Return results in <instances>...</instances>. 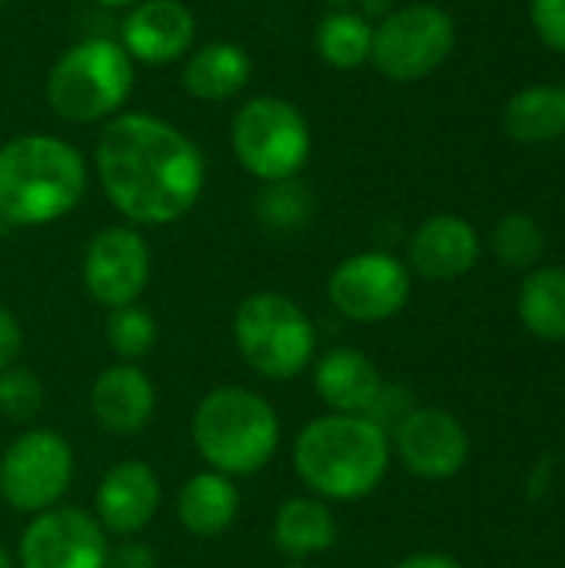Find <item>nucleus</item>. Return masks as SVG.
<instances>
[{
    "label": "nucleus",
    "instance_id": "nucleus-35",
    "mask_svg": "<svg viewBox=\"0 0 565 568\" xmlns=\"http://www.w3.org/2000/svg\"><path fill=\"white\" fill-rule=\"evenodd\" d=\"M97 3H103V7H127V3H133V0H97Z\"/></svg>",
    "mask_w": 565,
    "mask_h": 568
},
{
    "label": "nucleus",
    "instance_id": "nucleus-7",
    "mask_svg": "<svg viewBox=\"0 0 565 568\" xmlns=\"http://www.w3.org/2000/svg\"><path fill=\"white\" fill-rule=\"evenodd\" d=\"M233 153L263 183L293 180L310 160V126L283 97H256L233 116Z\"/></svg>",
    "mask_w": 565,
    "mask_h": 568
},
{
    "label": "nucleus",
    "instance_id": "nucleus-31",
    "mask_svg": "<svg viewBox=\"0 0 565 568\" xmlns=\"http://www.w3.org/2000/svg\"><path fill=\"white\" fill-rule=\"evenodd\" d=\"M107 568H157V556L143 542H120L110 549Z\"/></svg>",
    "mask_w": 565,
    "mask_h": 568
},
{
    "label": "nucleus",
    "instance_id": "nucleus-11",
    "mask_svg": "<svg viewBox=\"0 0 565 568\" xmlns=\"http://www.w3.org/2000/svg\"><path fill=\"white\" fill-rule=\"evenodd\" d=\"M410 270L393 253H356L346 256L326 283L330 303L353 323H383L396 316L410 300Z\"/></svg>",
    "mask_w": 565,
    "mask_h": 568
},
{
    "label": "nucleus",
    "instance_id": "nucleus-19",
    "mask_svg": "<svg viewBox=\"0 0 565 568\" xmlns=\"http://www.w3.org/2000/svg\"><path fill=\"white\" fill-rule=\"evenodd\" d=\"M240 489L230 476L203 469L190 476L176 493V519L196 539L223 536L240 516Z\"/></svg>",
    "mask_w": 565,
    "mask_h": 568
},
{
    "label": "nucleus",
    "instance_id": "nucleus-13",
    "mask_svg": "<svg viewBox=\"0 0 565 568\" xmlns=\"http://www.w3.org/2000/svg\"><path fill=\"white\" fill-rule=\"evenodd\" d=\"M390 449L400 456L406 473L420 479H453L470 459V436L463 423L440 406H416L393 433Z\"/></svg>",
    "mask_w": 565,
    "mask_h": 568
},
{
    "label": "nucleus",
    "instance_id": "nucleus-5",
    "mask_svg": "<svg viewBox=\"0 0 565 568\" xmlns=\"http://www.w3.org/2000/svg\"><path fill=\"white\" fill-rule=\"evenodd\" d=\"M233 343L243 363L273 383H290L316 359V326L306 310L283 293H250L233 313Z\"/></svg>",
    "mask_w": 565,
    "mask_h": 568
},
{
    "label": "nucleus",
    "instance_id": "nucleus-6",
    "mask_svg": "<svg viewBox=\"0 0 565 568\" xmlns=\"http://www.w3.org/2000/svg\"><path fill=\"white\" fill-rule=\"evenodd\" d=\"M133 90V57L103 37L73 43L47 77V100L53 113L73 123L110 116Z\"/></svg>",
    "mask_w": 565,
    "mask_h": 568
},
{
    "label": "nucleus",
    "instance_id": "nucleus-30",
    "mask_svg": "<svg viewBox=\"0 0 565 568\" xmlns=\"http://www.w3.org/2000/svg\"><path fill=\"white\" fill-rule=\"evenodd\" d=\"M20 353H23V329H20L17 316L0 306V373L17 366Z\"/></svg>",
    "mask_w": 565,
    "mask_h": 568
},
{
    "label": "nucleus",
    "instance_id": "nucleus-24",
    "mask_svg": "<svg viewBox=\"0 0 565 568\" xmlns=\"http://www.w3.org/2000/svg\"><path fill=\"white\" fill-rule=\"evenodd\" d=\"M316 50L320 57L336 67V70H353L360 63L370 60L373 50V27L366 17L350 13V10H336L330 13L320 30H316Z\"/></svg>",
    "mask_w": 565,
    "mask_h": 568
},
{
    "label": "nucleus",
    "instance_id": "nucleus-34",
    "mask_svg": "<svg viewBox=\"0 0 565 568\" xmlns=\"http://www.w3.org/2000/svg\"><path fill=\"white\" fill-rule=\"evenodd\" d=\"M330 7H336V10H350V3H356V0H326Z\"/></svg>",
    "mask_w": 565,
    "mask_h": 568
},
{
    "label": "nucleus",
    "instance_id": "nucleus-33",
    "mask_svg": "<svg viewBox=\"0 0 565 568\" xmlns=\"http://www.w3.org/2000/svg\"><path fill=\"white\" fill-rule=\"evenodd\" d=\"M0 568H13V562H10V552L3 549V542H0Z\"/></svg>",
    "mask_w": 565,
    "mask_h": 568
},
{
    "label": "nucleus",
    "instance_id": "nucleus-16",
    "mask_svg": "<svg viewBox=\"0 0 565 568\" xmlns=\"http://www.w3.org/2000/svg\"><path fill=\"white\" fill-rule=\"evenodd\" d=\"M480 260V233L470 220L440 213L430 216L410 240V266L430 283L466 276Z\"/></svg>",
    "mask_w": 565,
    "mask_h": 568
},
{
    "label": "nucleus",
    "instance_id": "nucleus-9",
    "mask_svg": "<svg viewBox=\"0 0 565 568\" xmlns=\"http://www.w3.org/2000/svg\"><path fill=\"white\" fill-rule=\"evenodd\" d=\"M456 47V23L436 3H416L390 13L373 30L370 60L376 70L396 83H413L430 77Z\"/></svg>",
    "mask_w": 565,
    "mask_h": 568
},
{
    "label": "nucleus",
    "instance_id": "nucleus-10",
    "mask_svg": "<svg viewBox=\"0 0 565 568\" xmlns=\"http://www.w3.org/2000/svg\"><path fill=\"white\" fill-rule=\"evenodd\" d=\"M110 536L93 513L77 506H53L37 513L20 532V568H107Z\"/></svg>",
    "mask_w": 565,
    "mask_h": 568
},
{
    "label": "nucleus",
    "instance_id": "nucleus-18",
    "mask_svg": "<svg viewBox=\"0 0 565 568\" xmlns=\"http://www.w3.org/2000/svg\"><path fill=\"white\" fill-rule=\"evenodd\" d=\"M313 389L330 413L366 416L383 389V376L366 353L340 346L313 359Z\"/></svg>",
    "mask_w": 565,
    "mask_h": 568
},
{
    "label": "nucleus",
    "instance_id": "nucleus-1",
    "mask_svg": "<svg viewBox=\"0 0 565 568\" xmlns=\"http://www.w3.org/2000/svg\"><path fill=\"white\" fill-rule=\"evenodd\" d=\"M97 173L107 200L140 226L176 223L196 206L206 183L196 143L150 113H123L103 126Z\"/></svg>",
    "mask_w": 565,
    "mask_h": 568
},
{
    "label": "nucleus",
    "instance_id": "nucleus-25",
    "mask_svg": "<svg viewBox=\"0 0 565 568\" xmlns=\"http://www.w3.org/2000/svg\"><path fill=\"white\" fill-rule=\"evenodd\" d=\"M103 336H107V346L113 349L117 363H140L153 353L157 346V320L130 303V306H117L110 310L107 323H103Z\"/></svg>",
    "mask_w": 565,
    "mask_h": 568
},
{
    "label": "nucleus",
    "instance_id": "nucleus-26",
    "mask_svg": "<svg viewBox=\"0 0 565 568\" xmlns=\"http://www.w3.org/2000/svg\"><path fill=\"white\" fill-rule=\"evenodd\" d=\"M493 253L509 270H533L546 253V233L529 213H506L493 230Z\"/></svg>",
    "mask_w": 565,
    "mask_h": 568
},
{
    "label": "nucleus",
    "instance_id": "nucleus-20",
    "mask_svg": "<svg viewBox=\"0 0 565 568\" xmlns=\"http://www.w3.org/2000/svg\"><path fill=\"white\" fill-rule=\"evenodd\" d=\"M340 526L333 509L316 496H293L273 516V542L290 562H306L336 546Z\"/></svg>",
    "mask_w": 565,
    "mask_h": 568
},
{
    "label": "nucleus",
    "instance_id": "nucleus-15",
    "mask_svg": "<svg viewBox=\"0 0 565 568\" xmlns=\"http://www.w3.org/2000/svg\"><path fill=\"white\" fill-rule=\"evenodd\" d=\"M90 413L110 436H137L157 413V386L140 363H113L90 386Z\"/></svg>",
    "mask_w": 565,
    "mask_h": 568
},
{
    "label": "nucleus",
    "instance_id": "nucleus-22",
    "mask_svg": "<svg viewBox=\"0 0 565 568\" xmlns=\"http://www.w3.org/2000/svg\"><path fill=\"white\" fill-rule=\"evenodd\" d=\"M523 326L543 343H565V270L539 266L533 270L516 300Z\"/></svg>",
    "mask_w": 565,
    "mask_h": 568
},
{
    "label": "nucleus",
    "instance_id": "nucleus-4",
    "mask_svg": "<svg viewBox=\"0 0 565 568\" xmlns=\"http://www.w3.org/2000/svg\"><path fill=\"white\" fill-rule=\"evenodd\" d=\"M190 436L213 473L230 479L253 476L266 469L280 449V416L256 389L216 386L196 403Z\"/></svg>",
    "mask_w": 565,
    "mask_h": 568
},
{
    "label": "nucleus",
    "instance_id": "nucleus-8",
    "mask_svg": "<svg viewBox=\"0 0 565 568\" xmlns=\"http://www.w3.org/2000/svg\"><path fill=\"white\" fill-rule=\"evenodd\" d=\"M73 446L57 429H27L0 456V499L23 516L47 513L73 486Z\"/></svg>",
    "mask_w": 565,
    "mask_h": 568
},
{
    "label": "nucleus",
    "instance_id": "nucleus-37",
    "mask_svg": "<svg viewBox=\"0 0 565 568\" xmlns=\"http://www.w3.org/2000/svg\"><path fill=\"white\" fill-rule=\"evenodd\" d=\"M0 3H7V0H0Z\"/></svg>",
    "mask_w": 565,
    "mask_h": 568
},
{
    "label": "nucleus",
    "instance_id": "nucleus-28",
    "mask_svg": "<svg viewBox=\"0 0 565 568\" xmlns=\"http://www.w3.org/2000/svg\"><path fill=\"white\" fill-rule=\"evenodd\" d=\"M43 409V383L37 373L10 366L0 373V416L10 423H30Z\"/></svg>",
    "mask_w": 565,
    "mask_h": 568
},
{
    "label": "nucleus",
    "instance_id": "nucleus-14",
    "mask_svg": "<svg viewBox=\"0 0 565 568\" xmlns=\"http://www.w3.org/2000/svg\"><path fill=\"white\" fill-rule=\"evenodd\" d=\"M160 503H163V489L153 466L143 459H123L100 476L93 496V516L107 536L133 539L153 523Z\"/></svg>",
    "mask_w": 565,
    "mask_h": 568
},
{
    "label": "nucleus",
    "instance_id": "nucleus-2",
    "mask_svg": "<svg viewBox=\"0 0 565 568\" xmlns=\"http://www.w3.org/2000/svg\"><path fill=\"white\" fill-rule=\"evenodd\" d=\"M390 436L366 416L326 413L293 443L300 483L323 503H356L380 489L390 469Z\"/></svg>",
    "mask_w": 565,
    "mask_h": 568
},
{
    "label": "nucleus",
    "instance_id": "nucleus-12",
    "mask_svg": "<svg viewBox=\"0 0 565 568\" xmlns=\"http://www.w3.org/2000/svg\"><path fill=\"white\" fill-rule=\"evenodd\" d=\"M150 283V246L130 226L100 230L83 253V286L93 303L117 310L143 296Z\"/></svg>",
    "mask_w": 565,
    "mask_h": 568
},
{
    "label": "nucleus",
    "instance_id": "nucleus-32",
    "mask_svg": "<svg viewBox=\"0 0 565 568\" xmlns=\"http://www.w3.org/2000/svg\"><path fill=\"white\" fill-rule=\"evenodd\" d=\"M396 568H463V562H456L453 556H443V552H420V556L403 559Z\"/></svg>",
    "mask_w": 565,
    "mask_h": 568
},
{
    "label": "nucleus",
    "instance_id": "nucleus-21",
    "mask_svg": "<svg viewBox=\"0 0 565 568\" xmlns=\"http://www.w3.org/2000/svg\"><path fill=\"white\" fill-rule=\"evenodd\" d=\"M250 57L236 43H206L183 67V87L196 100H226L250 80Z\"/></svg>",
    "mask_w": 565,
    "mask_h": 568
},
{
    "label": "nucleus",
    "instance_id": "nucleus-27",
    "mask_svg": "<svg viewBox=\"0 0 565 568\" xmlns=\"http://www.w3.org/2000/svg\"><path fill=\"white\" fill-rule=\"evenodd\" d=\"M256 213H260V220H263L270 230L290 233V230H300V226L310 220L313 200H310V193H306L300 183H293V180H276V183H266V190L260 193Z\"/></svg>",
    "mask_w": 565,
    "mask_h": 568
},
{
    "label": "nucleus",
    "instance_id": "nucleus-23",
    "mask_svg": "<svg viewBox=\"0 0 565 568\" xmlns=\"http://www.w3.org/2000/svg\"><path fill=\"white\" fill-rule=\"evenodd\" d=\"M503 130L516 143H546L565 133V87H526L503 110Z\"/></svg>",
    "mask_w": 565,
    "mask_h": 568
},
{
    "label": "nucleus",
    "instance_id": "nucleus-17",
    "mask_svg": "<svg viewBox=\"0 0 565 568\" xmlns=\"http://www.w3.org/2000/svg\"><path fill=\"white\" fill-rule=\"evenodd\" d=\"M193 37V13L180 0H143L123 23V50L143 63L180 60Z\"/></svg>",
    "mask_w": 565,
    "mask_h": 568
},
{
    "label": "nucleus",
    "instance_id": "nucleus-3",
    "mask_svg": "<svg viewBox=\"0 0 565 568\" xmlns=\"http://www.w3.org/2000/svg\"><path fill=\"white\" fill-rule=\"evenodd\" d=\"M87 166L77 146L57 136H17L0 146V220L47 226L77 210Z\"/></svg>",
    "mask_w": 565,
    "mask_h": 568
},
{
    "label": "nucleus",
    "instance_id": "nucleus-36",
    "mask_svg": "<svg viewBox=\"0 0 565 568\" xmlns=\"http://www.w3.org/2000/svg\"><path fill=\"white\" fill-rule=\"evenodd\" d=\"M286 568H310V566H303V562H290Z\"/></svg>",
    "mask_w": 565,
    "mask_h": 568
},
{
    "label": "nucleus",
    "instance_id": "nucleus-29",
    "mask_svg": "<svg viewBox=\"0 0 565 568\" xmlns=\"http://www.w3.org/2000/svg\"><path fill=\"white\" fill-rule=\"evenodd\" d=\"M529 17H533V27H536L539 40L549 50L565 53V0H533Z\"/></svg>",
    "mask_w": 565,
    "mask_h": 568
}]
</instances>
